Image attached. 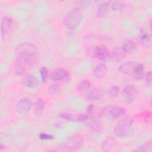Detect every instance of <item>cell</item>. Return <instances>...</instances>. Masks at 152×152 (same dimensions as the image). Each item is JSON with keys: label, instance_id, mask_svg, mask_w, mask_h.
Masks as SVG:
<instances>
[{"label": "cell", "instance_id": "d6a6232c", "mask_svg": "<svg viewBox=\"0 0 152 152\" xmlns=\"http://www.w3.org/2000/svg\"><path fill=\"white\" fill-rule=\"evenodd\" d=\"M145 81L148 86H151V71H148L145 74Z\"/></svg>", "mask_w": 152, "mask_h": 152}, {"label": "cell", "instance_id": "484cf974", "mask_svg": "<svg viewBox=\"0 0 152 152\" xmlns=\"http://www.w3.org/2000/svg\"><path fill=\"white\" fill-rule=\"evenodd\" d=\"M48 91L52 95L58 94L61 91V86L58 83L52 84L49 85L48 87Z\"/></svg>", "mask_w": 152, "mask_h": 152}, {"label": "cell", "instance_id": "7a4b0ae2", "mask_svg": "<svg viewBox=\"0 0 152 152\" xmlns=\"http://www.w3.org/2000/svg\"><path fill=\"white\" fill-rule=\"evenodd\" d=\"M37 55H23L17 56L15 65V73L18 75H23L28 66L32 65L36 60Z\"/></svg>", "mask_w": 152, "mask_h": 152}, {"label": "cell", "instance_id": "f546056e", "mask_svg": "<svg viewBox=\"0 0 152 152\" xmlns=\"http://www.w3.org/2000/svg\"><path fill=\"white\" fill-rule=\"evenodd\" d=\"M95 109H96V107L93 104H90L87 106V115L88 116V119L90 118H91L92 116L95 115V114H94Z\"/></svg>", "mask_w": 152, "mask_h": 152}, {"label": "cell", "instance_id": "7402d4cb", "mask_svg": "<svg viewBox=\"0 0 152 152\" xmlns=\"http://www.w3.org/2000/svg\"><path fill=\"white\" fill-rule=\"evenodd\" d=\"M115 144V140L112 137H109L106 138L102 144V150L103 151H109L110 150Z\"/></svg>", "mask_w": 152, "mask_h": 152}, {"label": "cell", "instance_id": "4316f807", "mask_svg": "<svg viewBox=\"0 0 152 152\" xmlns=\"http://www.w3.org/2000/svg\"><path fill=\"white\" fill-rule=\"evenodd\" d=\"M151 140L147 141V142H144V144H141L140 147H138L135 151H151Z\"/></svg>", "mask_w": 152, "mask_h": 152}, {"label": "cell", "instance_id": "ffe728a7", "mask_svg": "<svg viewBox=\"0 0 152 152\" xmlns=\"http://www.w3.org/2000/svg\"><path fill=\"white\" fill-rule=\"evenodd\" d=\"M133 76L136 80H140L144 76V67L142 64H138L133 72Z\"/></svg>", "mask_w": 152, "mask_h": 152}, {"label": "cell", "instance_id": "5bb4252c", "mask_svg": "<svg viewBox=\"0 0 152 152\" xmlns=\"http://www.w3.org/2000/svg\"><path fill=\"white\" fill-rule=\"evenodd\" d=\"M23 84L28 88H33L38 86V80L36 77L31 74L26 75L23 79Z\"/></svg>", "mask_w": 152, "mask_h": 152}, {"label": "cell", "instance_id": "9c48e42d", "mask_svg": "<svg viewBox=\"0 0 152 152\" xmlns=\"http://www.w3.org/2000/svg\"><path fill=\"white\" fill-rule=\"evenodd\" d=\"M32 104L31 100L25 97L17 102L15 105V109L18 113L21 115H26L30 110Z\"/></svg>", "mask_w": 152, "mask_h": 152}, {"label": "cell", "instance_id": "603a6c76", "mask_svg": "<svg viewBox=\"0 0 152 152\" xmlns=\"http://www.w3.org/2000/svg\"><path fill=\"white\" fill-rule=\"evenodd\" d=\"M140 42L146 46L147 48H150L151 45V34H147L145 32L141 33V35L140 36Z\"/></svg>", "mask_w": 152, "mask_h": 152}, {"label": "cell", "instance_id": "4fadbf2b", "mask_svg": "<svg viewBox=\"0 0 152 152\" xmlns=\"http://www.w3.org/2000/svg\"><path fill=\"white\" fill-rule=\"evenodd\" d=\"M104 96V91L100 88H94L88 91L87 96V99L88 100L93 101L101 99Z\"/></svg>", "mask_w": 152, "mask_h": 152}, {"label": "cell", "instance_id": "277c9868", "mask_svg": "<svg viewBox=\"0 0 152 152\" xmlns=\"http://www.w3.org/2000/svg\"><path fill=\"white\" fill-rule=\"evenodd\" d=\"M83 18V14L79 9L70 11L64 18V24L68 28L73 29L77 27Z\"/></svg>", "mask_w": 152, "mask_h": 152}, {"label": "cell", "instance_id": "f1b7e54d", "mask_svg": "<svg viewBox=\"0 0 152 152\" xmlns=\"http://www.w3.org/2000/svg\"><path fill=\"white\" fill-rule=\"evenodd\" d=\"M40 74L41 76V78L42 80V81L45 82L47 78H48V69L45 67V66H42L40 69Z\"/></svg>", "mask_w": 152, "mask_h": 152}, {"label": "cell", "instance_id": "8992f818", "mask_svg": "<svg viewBox=\"0 0 152 152\" xmlns=\"http://www.w3.org/2000/svg\"><path fill=\"white\" fill-rule=\"evenodd\" d=\"M101 112L104 115L107 116L118 118L124 116L126 113V110L125 108L122 107L112 104H107L101 109Z\"/></svg>", "mask_w": 152, "mask_h": 152}, {"label": "cell", "instance_id": "2e32d148", "mask_svg": "<svg viewBox=\"0 0 152 152\" xmlns=\"http://www.w3.org/2000/svg\"><path fill=\"white\" fill-rule=\"evenodd\" d=\"M110 2L105 1L99 5L96 11V15L98 18H103L107 14L110 7Z\"/></svg>", "mask_w": 152, "mask_h": 152}, {"label": "cell", "instance_id": "83f0119b", "mask_svg": "<svg viewBox=\"0 0 152 152\" xmlns=\"http://www.w3.org/2000/svg\"><path fill=\"white\" fill-rule=\"evenodd\" d=\"M107 93L111 97H116L119 93V88L116 86H112L108 90Z\"/></svg>", "mask_w": 152, "mask_h": 152}, {"label": "cell", "instance_id": "d6986e66", "mask_svg": "<svg viewBox=\"0 0 152 152\" xmlns=\"http://www.w3.org/2000/svg\"><path fill=\"white\" fill-rule=\"evenodd\" d=\"M126 53L122 47H117L113 49L111 54V58L116 61H121L125 57Z\"/></svg>", "mask_w": 152, "mask_h": 152}, {"label": "cell", "instance_id": "ac0fdd59", "mask_svg": "<svg viewBox=\"0 0 152 152\" xmlns=\"http://www.w3.org/2000/svg\"><path fill=\"white\" fill-rule=\"evenodd\" d=\"M122 48L126 53H132L136 51L137 45L132 40H127L124 42Z\"/></svg>", "mask_w": 152, "mask_h": 152}, {"label": "cell", "instance_id": "30bf717a", "mask_svg": "<svg viewBox=\"0 0 152 152\" xmlns=\"http://www.w3.org/2000/svg\"><path fill=\"white\" fill-rule=\"evenodd\" d=\"M60 116L64 119L72 122H83L88 119L87 114L84 113H72L69 112H62Z\"/></svg>", "mask_w": 152, "mask_h": 152}, {"label": "cell", "instance_id": "52a82bcc", "mask_svg": "<svg viewBox=\"0 0 152 152\" xmlns=\"http://www.w3.org/2000/svg\"><path fill=\"white\" fill-rule=\"evenodd\" d=\"M14 52L17 56L35 55H37V48L31 43H23L15 48Z\"/></svg>", "mask_w": 152, "mask_h": 152}, {"label": "cell", "instance_id": "3957f363", "mask_svg": "<svg viewBox=\"0 0 152 152\" xmlns=\"http://www.w3.org/2000/svg\"><path fill=\"white\" fill-rule=\"evenodd\" d=\"M133 121V118L130 116H125L121 118L115 126V134L119 137H125L131 129Z\"/></svg>", "mask_w": 152, "mask_h": 152}, {"label": "cell", "instance_id": "7c38bea8", "mask_svg": "<svg viewBox=\"0 0 152 152\" xmlns=\"http://www.w3.org/2000/svg\"><path fill=\"white\" fill-rule=\"evenodd\" d=\"M138 63L135 61H128L120 65L118 67V71L123 74H132L134 70Z\"/></svg>", "mask_w": 152, "mask_h": 152}, {"label": "cell", "instance_id": "8fae6325", "mask_svg": "<svg viewBox=\"0 0 152 152\" xmlns=\"http://www.w3.org/2000/svg\"><path fill=\"white\" fill-rule=\"evenodd\" d=\"M12 20L8 16H4L1 21V36L4 39L5 36L10 31L12 26Z\"/></svg>", "mask_w": 152, "mask_h": 152}, {"label": "cell", "instance_id": "4dcf8cb0", "mask_svg": "<svg viewBox=\"0 0 152 152\" xmlns=\"http://www.w3.org/2000/svg\"><path fill=\"white\" fill-rule=\"evenodd\" d=\"M110 7L114 11H118L121 10L124 8V5L120 2H113L112 4H110Z\"/></svg>", "mask_w": 152, "mask_h": 152}, {"label": "cell", "instance_id": "1f68e13d", "mask_svg": "<svg viewBox=\"0 0 152 152\" xmlns=\"http://www.w3.org/2000/svg\"><path fill=\"white\" fill-rule=\"evenodd\" d=\"M39 138L43 140H52L53 138V136L50 134L43 132L40 134Z\"/></svg>", "mask_w": 152, "mask_h": 152}, {"label": "cell", "instance_id": "d4e9b609", "mask_svg": "<svg viewBox=\"0 0 152 152\" xmlns=\"http://www.w3.org/2000/svg\"><path fill=\"white\" fill-rule=\"evenodd\" d=\"M34 111L36 114H40L44 110L45 103L43 99H37L34 103Z\"/></svg>", "mask_w": 152, "mask_h": 152}, {"label": "cell", "instance_id": "e0dca14e", "mask_svg": "<svg viewBox=\"0 0 152 152\" xmlns=\"http://www.w3.org/2000/svg\"><path fill=\"white\" fill-rule=\"evenodd\" d=\"M107 68L105 64L103 63L98 64L93 69V74L97 78L104 77L107 73Z\"/></svg>", "mask_w": 152, "mask_h": 152}, {"label": "cell", "instance_id": "cb8c5ba5", "mask_svg": "<svg viewBox=\"0 0 152 152\" xmlns=\"http://www.w3.org/2000/svg\"><path fill=\"white\" fill-rule=\"evenodd\" d=\"M91 122H90V126L96 131H99L102 127V123L100 120L95 115L90 118Z\"/></svg>", "mask_w": 152, "mask_h": 152}, {"label": "cell", "instance_id": "6da1fadb", "mask_svg": "<svg viewBox=\"0 0 152 152\" xmlns=\"http://www.w3.org/2000/svg\"><path fill=\"white\" fill-rule=\"evenodd\" d=\"M84 137L80 134H74L60 144L56 148L57 151H74L80 149L84 144Z\"/></svg>", "mask_w": 152, "mask_h": 152}, {"label": "cell", "instance_id": "5b68a950", "mask_svg": "<svg viewBox=\"0 0 152 152\" xmlns=\"http://www.w3.org/2000/svg\"><path fill=\"white\" fill-rule=\"evenodd\" d=\"M87 55L90 58H96L101 60H106L109 56L108 48L105 45H100L88 48Z\"/></svg>", "mask_w": 152, "mask_h": 152}, {"label": "cell", "instance_id": "9a60e30c", "mask_svg": "<svg viewBox=\"0 0 152 152\" xmlns=\"http://www.w3.org/2000/svg\"><path fill=\"white\" fill-rule=\"evenodd\" d=\"M67 75V71L64 68L54 69L50 74V79L52 81H59L64 79Z\"/></svg>", "mask_w": 152, "mask_h": 152}, {"label": "cell", "instance_id": "ba28073f", "mask_svg": "<svg viewBox=\"0 0 152 152\" xmlns=\"http://www.w3.org/2000/svg\"><path fill=\"white\" fill-rule=\"evenodd\" d=\"M138 95V90L137 88L132 84L126 85L123 89L122 96L125 102L130 103L132 102Z\"/></svg>", "mask_w": 152, "mask_h": 152}, {"label": "cell", "instance_id": "44dd1931", "mask_svg": "<svg viewBox=\"0 0 152 152\" xmlns=\"http://www.w3.org/2000/svg\"><path fill=\"white\" fill-rule=\"evenodd\" d=\"M91 86V83L88 80H84L78 84L77 89L81 93H86L90 91Z\"/></svg>", "mask_w": 152, "mask_h": 152}]
</instances>
